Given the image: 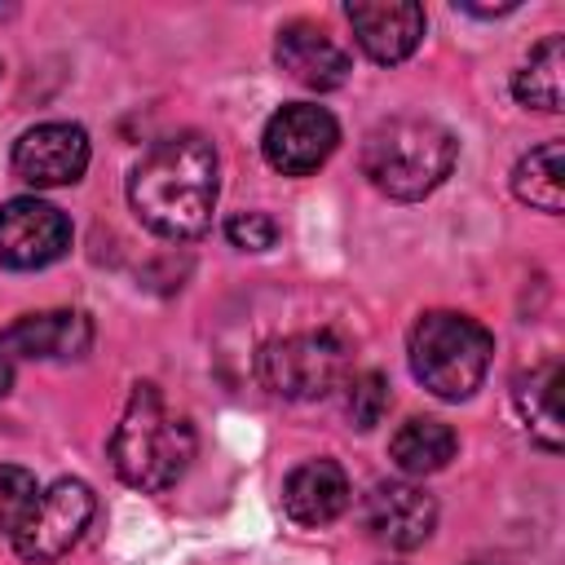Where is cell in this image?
Masks as SVG:
<instances>
[{
    "instance_id": "cell-1",
    "label": "cell",
    "mask_w": 565,
    "mask_h": 565,
    "mask_svg": "<svg viewBox=\"0 0 565 565\" xmlns=\"http://www.w3.org/2000/svg\"><path fill=\"white\" fill-rule=\"evenodd\" d=\"M216 150L199 132L154 141L128 172V203L146 230L172 243L207 234L216 212Z\"/></svg>"
},
{
    "instance_id": "cell-2",
    "label": "cell",
    "mask_w": 565,
    "mask_h": 565,
    "mask_svg": "<svg viewBox=\"0 0 565 565\" xmlns=\"http://www.w3.org/2000/svg\"><path fill=\"white\" fill-rule=\"evenodd\" d=\"M194 459V428L177 415L154 384H137L115 433H110V463L132 490H168Z\"/></svg>"
},
{
    "instance_id": "cell-3",
    "label": "cell",
    "mask_w": 565,
    "mask_h": 565,
    "mask_svg": "<svg viewBox=\"0 0 565 565\" xmlns=\"http://www.w3.org/2000/svg\"><path fill=\"white\" fill-rule=\"evenodd\" d=\"M459 159V141L450 128L424 115L380 119L362 141V177L388 199H424L433 194Z\"/></svg>"
},
{
    "instance_id": "cell-4",
    "label": "cell",
    "mask_w": 565,
    "mask_h": 565,
    "mask_svg": "<svg viewBox=\"0 0 565 565\" xmlns=\"http://www.w3.org/2000/svg\"><path fill=\"white\" fill-rule=\"evenodd\" d=\"M406 353H411L415 380L433 397L459 402V397H472V388H481V380L490 371V358H494V335L468 313L428 309L411 327Z\"/></svg>"
},
{
    "instance_id": "cell-5",
    "label": "cell",
    "mask_w": 565,
    "mask_h": 565,
    "mask_svg": "<svg viewBox=\"0 0 565 565\" xmlns=\"http://www.w3.org/2000/svg\"><path fill=\"white\" fill-rule=\"evenodd\" d=\"M349 371V344L335 331H296L282 340H269L256 358V375L269 393L287 402H313L327 397Z\"/></svg>"
},
{
    "instance_id": "cell-6",
    "label": "cell",
    "mask_w": 565,
    "mask_h": 565,
    "mask_svg": "<svg viewBox=\"0 0 565 565\" xmlns=\"http://www.w3.org/2000/svg\"><path fill=\"white\" fill-rule=\"evenodd\" d=\"M93 512H97V494L79 477H62V481H53L49 490L35 494L31 512L13 530V552L31 565L57 561L84 539Z\"/></svg>"
},
{
    "instance_id": "cell-7",
    "label": "cell",
    "mask_w": 565,
    "mask_h": 565,
    "mask_svg": "<svg viewBox=\"0 0 565 565\" xmlns=\"http://www.w3.org/2000/svg\"><path fill=\"white\" fill-rule=\"evenodd\" d=\"M335 146H340V124L331 119V110H322L313 102H291V106L274 110L260 132L265 163L282 177L318 172L335 154Z\"/></svg>"
},
{
    "instance_id": "cell-8",
    "label": "cell",
    "mask_w": 565,
    "mask_h": 565,
    "mask_svg": "<svg viewBox=\"0 0 565 565\" xmlns=\"http://www.w3.org/2000/svg\"><path fill=\"white\" fill-rule=\"evenodd\" d=\"M93 344V322L79 309H49L26 313L0 331V397L13 388L22 362H57L79 358Z\"/></svg>"
},
{
    "instance_id": "cell-9",
    "label": "cell",
    "mask_w": 565,
    "mask_h": 565,
    "mask_svg": "<svg viewBox=\"0 0 565 565\" xmlns=\"http://www.w3.org/2000/svg\"><path fill=\"white\" fill-rule=\"evenodd\" d=\"M362 530L393 552H411L437 530V499L415 481H375L362 499Z\"/></svg>"
},
{
    "instance_id": "cell-10",
    "label": "cell",
    "mask_w": 565,
    "mask_h": 565,
    "mask_svg": "<svg viewBox=\"0 0 565 565\" xmlns=\"http://www.w3.org/2000/svg\"><path fill=\"white\" fill-rule=\"evenodd\" d=\"M71 247V221L44 199H9L0 207V260L9 269H44Z\"/></svg>"
},
{
    "instance_id": "cell-11",
    "label": "cell",
    "mask_w": 565,
    "mask_h": 565,
    "mask_svg": "<svg viewBox=\"0 0 565 565\" xmlns=\"http://www.w3.org/2000/svg\"><path fill=\"white\" fill-rule=\"evenodd\" d=\"M88 168V132L79 124H35L13 141V177L53 190V185H75Z\"/></svg>"
},
{
    "instance_id": "cell-12",
    "label": "cell",
    "mask_w": 565,
    "mask_h": 565,
    "mask_svg": "<svg viewBox=\"0 0 565 565\" xmlns=\"http://www.w3.org/2000/svg\"><path fill=\"white\" fill-rule=\"evenodd\" d=\"M349 26L371 62H402L424 40V9L415 0H375V4H349Z\"/></svg>"
},
{
    "instance_id": "cell-13",
    "label": "cell",
    "mask_w": 565,
    "mask_h": 565,
    "mask_svg": "<svg viewBox=\"0 0 565 565\" xmlns=\"http://www.w3.org/2000/svg\"><path fill=\"white\" fill-rule=\"evenodd\" d=\"M274 62L313 93H331L349 79V53L313 22H287L274 40Z\"/></svg>"
},
{
    "instance_id": "cell-14",
    "label": "cell",
    "mask_w": 565,
    "mask_h": 565,
    "mask_svg": "<svg viewBox=\"0 0 565 565\" xmlns=\"http://www.w3.org/2000/svg\"><path fill=\"white\" fill-rule=\"evenodd\" d=\"M282 508L296 525H331L349 508V477L335 459H305L282 481Z\"/></svg>"
},
{
    "instance_id": "cell-15",
    "label": "cell",
    "mask_w": 565,
    "mask_h": 565,
    "mask_svg": "<svg viewBox=\"0 0 565 565\" xmlns=\"http://www.w3.org/2000/svg\"><path fill=\"white\" fill-rule=\"evenodd\" d=\"M512 402L530 428V437L543 450H561L565 428H561V358H543L530 371H521L512 380Z\"/></svg>"
},
{
    "instance_id": "cell-16",
    "label": "cell",
    "mask_w": 565,
    "mask_h": 565,
    "mask_svg": "<svg viewBox=\"0 0 565 565\" xmlns=\"http://www.w3.org/2000/svg\"><path fill=\"white\" fill-rule=\"evenodd\" d=\"M459 450V437L450 424L441 419H406L393 441H388V455L393 463L406 472V477H428V472H441Z\"/></svg>"
},
{
    "instance_id": "cell-17",
    "label": "cell",
    "mask_w": 565,
    "mask_h": 565,
    "mask_svg": "<svg viewBox=\"0 0 565 565\" xmlns=\"http://www.w3.org/2000/svg\"><path fill=\"white\" fill-rule=\"evenodd\" d=\"M565 40L561 35H547L530 49V57L521 62V71L512 75V93L521 106H534V110H561L565 102Z\"/></svg>"
},
{
    "instance_id": "cell-18",
    "label": "cell",
    "mask_w": 565,
    "mask_h": 565,
    "mask_svg": "<svg viewBox=\"0 0 565 565\" xmlns=\"http://www.w3.org/2000/svg\"><path fill=\"white\" fill-rule=\"evenodd\" d=\"M512 190L521 203L539 212L565 207V141H543L539 150L521 154L512 168Z\"/></svg>"
},
{
    "instance_id": "cell-19",
    "label": "cell",
    "mask_w": 565,
    "mask_h": 565,
    "mask_svg": "<svg viewBox=\"0 0 565 565\" xmlns=\"http://www.w3.org/2000/svg\"><path fill=\"white\" fill-rule=\"evenodd\" d=\"M388 402H393V393H388V380H384L380 371H358V375L344 384V415H349V424L362 428V433L384 419Z\"/></svg>"
},
{
    "instance_id": "cell-20",
    "label": "cell",
    "mask_w": 565,
    "mask_h": 565,
    "mask_svg": "<svg viewBox=\"0 0 565 565\" xmlns=\"http://www.w3.org/2000/svg\"><path fill=\"white\" fill-rule=\"evenodd\" d=\"M40 486L26 468L18 463H0V534H13L22 525V516L31 512Z\"/></svg>"
},
{
    "instance_id": "cell-21",
    "label": "cell",
    "mask_w": 565,
    "mask_h": 565,
    "mask_svg": "<svg viewBox=\"0 0 565 565\" xmlns=\"http://www.w3.org/2000/svg\"><path fill=\"white\" fill-rule=\"evenodd\" d=\"M225 238H230L234 247H243V252H265V247H274L278 225H274V216H265V212H234V216L225 221Z\"/></svg>"
}]
</instances>
